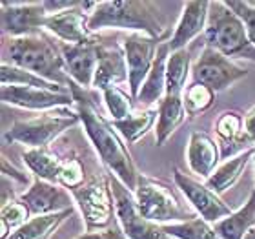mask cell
Wrapping results in <instances>:
<instances>
[{"mask_svg":"<svg viewBox=\"0 0 255 239\" xmlns=\"http://www.w3.org/2000/svg\"><path fill=\"white\" fill-rule=\"evenodd\" d=\"M0 97L5 104L27 108V110H57V108H68L75 102L73 91L59 93L51 90H40V88H29V86H2Z\"/></svg>","mask_w":255,"mask_h":239,"instance_id":"cell-13","label":"cell"},{"mask_svg":"<svg viewBox=\"0 0 255 239\" xmlns=\"http://www.w3.org/2000/svg\"><path fill=\"white\" fill-rule=\"evenodd\" d=\"M133 196L137 201L138 212L151 223H182L193 218L191 214L186 212V208H182L173 190L162 181L140 176Z\"/></svg>","mask_w":255,"mask_h":239,"instance_id":"cell-6","label":"cell"},{"mask_svg":"<svg viewBox=\"0 0 255 239\" xmlns=\"http://www.w3.org/2000/svg\"><path fill=\"white\" fill-rule=\"evenodd\" d=\"M245 132L252 143L255 144V106L245 115Z\"/></svg>","mask_w":255,"mask_h":239,"instance_id":"cell-37","label":"cell"},{"mask_svg":"<svg viewBox=\"0 0 255 239\" xmlns=\"http://www.w3.org/2000/svg\"><path fill=\"white\" fill-rule=\"evenodd\" d=\"M254 155H255V146H252V148L245 150V152L237 154L235 157L228 159L224 165H221L217 170L213 172L210 179L204 181L206 186L210 190H213L215 194L221 196L223 192H226L230 186H234L235 183H237V179L241 177L243 170L246 168V165L250 163V159Z\"/></svg>","mask_w":255,"mask_h":239,"instance_id":"cell-23","label":"cell"},{"mask_svg":"<svg viewBox=\"0 0 255 239\" xmlns=\"http://www.w3.org/2000/svg\"><path fill=\"white\" fill-rule=\"evenodd\" d=\"M243 128H245V117H241L237 112L221 113V117L215 122V130H217V135L221 137V143H223V146H224L223 154L230 148V144H232V146L239 144L241 150H248L246 146H248L252 141H250V137L246 135V132Z\"/></svg>","mask_w":255,"mask_h":239,"instance_id":"cell-26","label":"cell"},{"mask_svg":"<svg viewBox=\"0 0 255 239\" xmlns=\"http://www.w3.org/2000/svg\"><path fill=\"white\" fill-rule=\"evenodd\" d=\"M159 46L160 40L148 37L144 33H129L124 38L123 49L124 55H126L128 75H129L128 82H129V93H131L133 101L137 99L138 91H140L149 69L153 66Z\"/></svg>","mask_w":255,"mask_h":239,"instance_id":"cell-10","label":"cell"},{"mask_svg":"<svg viewBox=\"0 0 255 239\" xmlns=\"http://www.w3.org/2000/svg\"><path fill=\"white\" fill-rule=\"evenodd\" d=\"M59 185H62L68 190H75L84 185V166L79 159H66L62 161L59 174Z\"/></svg>","mask_w":255,"mask_h":239,"instance_id":"cell-34","label":"cell"},{"mask_svg":"<svg viewBox=\"0 0 255 239\" xmlns=\"http://www.w3.org/2000/svg\"><path fill=\"white\" fill-rule=\"evenodd\" d=\"M223 154L219 152L217 143L202 132H191L188 143L186 159L190 170L201 179H210L217 170V165Z\"/></svg>","mask_w":255,"mask_h":239,"instance_id":"cell-19","label":"cell"},{"mask_svg":"<svg viewBox=\"0 0 255 239\" xmlns=\"http://www.w3.org/2000/svg\"><path fill=\"white\" fill-rule=\"evenodd\" d=\"M208 13H210V2H204V0L186 2L184 9H182L181 20L175 27V33L168 40L171 51L184 49L197 35L206 31Z\"/></svg>","mask_w":255,"mask_h":239,"instance_id":"cell-18","label":"cell"},{"mask_svg":"<svg viewBox=\"0 0 255 239\" xmlns=\"http://www.w3.org/2000/svg\"><path fill=\"white\" fill-rule=\"evenodd\" d=\"M245 239H255V225L252 227L250 230H248V234L245 236Z\"/></svg>","mask_w":255,"mask_h":239,"instance_id":"cell-39","label":"cell"},{"mask_svg":"<svg viewBox=\"0 0 255 239\" xmlns=\"http://www.w3.org/2000/svg\"><path fill=\"white\" fill-rule=\"evenodd\" d=\"M173 179H175L177 186L181 188V192L186 196L188 201L193 205L199 218H202L208 223H219L226 219L228 216H232V208L221 199L219 194H215L213 190H210L206 186V183L193 179L191 176L181 172L179 168L173 170Z\"/></svg>","mask_w":255,"mask_h":239,"instance_id":"cell-11","label":"cell"},{"mask_svg":"<svg viewBox=\"0 0 255 239\" xmlns=\"http://www.w3.org/2000/svg\"><path fill=\"white\" fill-rule=\"evenodd\" d=\"M170 53L171 49L168 46V42H160L153 66L149 69L148 77H146L142 88H140L137 99H135L140 108L159 104L166 97V66H168Z\"/></svg>","mask_w":255,"mask_h":239,"instance_id":"cell-20","label":"cell"},{"mask_svg":"<svg viewBox=\"0 0 255 239\" xmlns=\"http://www.w3.org/2000/svg\"><path fill=\"white\" fill-rule=\"evenodd\" d=\"M157 115H159V110L149 108V110H142V112H138V113H133V115H129V117L124 119V121H115L113 126H115V130L123 135V139L128 144H133V143H137L142 135L148 133L149 128L153 126Z\"/></svg>","mask_w":255,"mask_h":239,"instance_id":"cell-29","label":"cell"},{"mask_svg":"<svg viewBox=\"0 0 255 239\" xmlns=\"http://www.w3.org/2000/svg\"><path fill=\"white\" fill-rule=\"evenodd\" d=\"M2 172H4V174H7V176H13L15 179L22 181V183H26V176H22L15 166H9V163H7V159H5V157L2 159Z\"/></svg>","mask_w":255,"mask_h":239,"instance_id":"cell-38","label":"cell"},{"mask_svg":"<svg viewBox=\"0 0 255 239\" xmlns=\"http://www.w3.org/2000/svg\"><path fill=\"white\" fill-rule=\"evenodd\" d=\"M71 91H73L80 122L84 124L86 133L91 139L97 154L101 155V161L110 170V174H113L126 186L128 190L135 194L140 174L135 168L131 155H129L128 148L124 146L123 139L119 137L113 122L106 121L104 115H101V112L97 110V106L91 102L90 97L84 95V91H82L80 86H77L73 82L71 84Z\"/></svg>","mask_w":255,"mask_h":239,"instance_id":"cell-1","label":"cell"},{"mask_svg":"<svg viewBox=\"0 0 255 239\" xmlns=\"http://www.w3.org/2000/svg\"><path fill=\"white\" fill-rule=\"evenodd\" d=\"M18 199L26 205L31 216H48V214L64 212L73 208L71 196L64 190L62 185L48 183L37 177L29 186V190L24 192Z\"/></svg>","mask_w":255,"mask_h":239,"instance_id":"cell-14","label":"cell"},{"mask_svg":"<svg viewBox=\"0 0 255 239\" xmlns=\"http://www.w3.org/2000/svg\"><path fill=\"white\" fill-rule=\"evenodd\" d=\"M88 24H90V16L86 13L82 2L71 9L48 15L44 18V27L66 44H84L93 40L95 37L91 35Z\"/></svg>","mask_w":255,"mask_h":239,"instance_id":"cell-15","label":"cell"},{"mask_svg":"<svg viewBox=\"0 0 255 239\" xmlns=\"http://www.w3.org/2000/svg\"><path fill=\"white\" fill-rule=\"evenodd\" d=\"M22 157H24L26 166L33 172V176L37 179L59 185V174L62 161L55 154H51L48 148H29L22 154Z\"/></svg>","mask_w":255,"mask_h":239,"instance_id":"cell-25","label":"cell"},{"mask_svg":"<svg viewBox=\"0 0 255 239\" xmlns=\"http://www.w3.org/2000/svg\"><path fill=\"white\" fill-rule=\"evenodd\" d=\"M208 46L226 57L250 59L255 62V46L248 38L246 27L226 2H210L206 24Z\"/></svg>","mask_w":255,"mask_h":239,"instance_id":"cell-4","label":"cell"},{"mask_svg":"<svg viewBox=\"0 0 255 239\" xmlns=\"http://www.w3.org/2000/svg\"><path fill=\"white\" fill-rule=\"evenodd\" d=\"M88 27L91 33L106 27L129 29L131 33H144L157 40H160L166 33L159 5L148 0L97 2V7L90 13Z\"/></svg>","mask_w":255,"mask_h":239,"instance_id":"cell-3","label":"cell"},{"mask_svg":"<svg viewBox=\"0 0 255 239\" xmlns=\"http://www.w3.org/2000/svg\"><path fill=\"white\" fill-rule=\"evenodd\" d=\"M255 225V190L250 194V199L243 207L228 216L226 219L213 225V229L221 239H245L248 230Z\"/></svg>","mask_w":255,"mask_h":239,"instance_id":"cell-22","label":"cell"},{"mask_svg":"<svg viewBox=\"0 0 255 239\" xmlns=\"http://www.w3.org/2000/svg\"><path fill=\"white\" fill-rule=\"evenodd\" d=\"M160 227L170 238L177 239H221L212 223H208L197 216H193L188 221H182V223H168L160 225Z\"/></svg>","mask_w":255,"mask_h":239,"instance_id":"cell-30","label":"cell"},{"mask_svg":"<svg viewBox=\"0 0 255 239\" xmlns=\"http://www.w3.org/2000/svg\"><path fill=\"white\" fill-rule=\"evenodd\" d=\"M79 239H128L123 232H115V230H104V232H88V234L80 236Z\"/></svg>","mask_w":255,"mask_h":239,"instance_id":"cell-36","label":"cell"},{"mask_svg":"<svg viewBox=\"0 0 255 239\" xmlns=\"http://www.w3.org/2000/svg\"><path fill=\"white\" fill-rule=\"evenodd\" d=\"M213 97H215V91H212L210 88H206V86L191 82L186 90H184V93H182L186 115L197 117V115L204 113L208 108L213 104Z\"/></svg>","mask_w":255,"mask_h":239,"instance_id":"cell-32","label":"cell"},{"mask_svg":"<svg viewBox=\"0 0 255 239\" xmlns=\"http://www.w3.org/2000/svg\"><path fill=\"white\" fill-rule=\"evenodd\" d=\"M69 192L75 203L79 205L88 232L110 227L115 214V199L110 186V177H95L90 183H84L82 186Z\"/></svg>","mask_w":255,"mask_h":239,"instance_id":"cell-7","label":"cell"},{"mask_svg":"<svg viewBox=\"0 0 255 239\" xmlns=\"http://www.w3.org/2000/svg\"><path fill=\"white\" fill-rule=\"evenodd\" d=\"M0 82H2V86H29V88L59 91V93H69L71 91V88H64V86L55 84V82H49V80L27 71V69L16 68V66H11V64H2Z\"/></svg>","mask_w":255,"mask_h":239,"instance_id":"cell-27","label":"cell"},{"mask_svg":"<svg viewBox=\"0 0 255 239\" xmlns=\"http://www.w3.org/2000/svg\"><path fill=\"white\" fill-rule=\"evenodd\" d=\"M184 117H186V108L182 95H166L159 102V121L155 128V139L159 146H162L171 137V133L181 126Z\"/></svg>","mask_w":255,"mask_h":239,"instance_id":"cell-21","label":"cell"},{"mask_svg":"<svg viewBox=\"0 0 255 239\" xmlns=\"http://www.w3.org/2000/svg\"><path fill=\"white\" fill-rule=\"evenodd\" d=\"M110 186L115 199V216L123 229V234L128 239H170L162 227L157 223H151L138 212L135 196L128 190L126 186L110 174Z\"/></svg>","mask_w":255,"mask_h":239,"instance_id":"cell-8","label":"cell"},{"mask_svg":"<svg viewBox=\"0 0 255 239\" xmlns=\"http://www.w3.org/2000/svg\"><path fill=\"white\" fill-rule=\"evenodd\" d=\"M2 64L27 69L64 88H71L73 84L62 53H59L57 46L42 33L31 37L5 38L2 44Z\"/></svg>","mask_w":255,"mask_h":239,"instance_id":"cell-2","label":"cell"},{"mask_svg":"<svg viewBox=\"0 0 255 239\" xmlns=\"http://www.w3.org/2000/svg\"><path fill=\"white\" fill-rule=\"evenodd\" d=\"M71 214L73 208L48 216H35L26 225H22L20 229H16L7 239H49Z\"/></svg>","mask_w":255,"mask_h":239,"instance_id":"cell-24","label":"cell"},{"mask_svg":"<svg viewBox=\"0 0 255 239\" xmlns=\"http://www.w3.org/2000/svg\"><path fill=\"white\" fill-rule=\"evenodd\" d=\"M99 38H93L84 44H62V57L68 68V73L75 84L80 88L93 86L99 62Z\"/></svg>","mask_w":255,"mask_h":239,"instance_id":"cell-16","label":"cell"},{"mask_svg":"<svg viewBox=\"0 0 255 239\" xmlns=\"http://www.w3.org/2000/svg\"><path fill=\"white\" fill-rule=\"evenodd\" d=\"M80 121L79 113L68 108L44 112L29 121H18L4 133L7 143H20L29 148H48L60 133Z\"/></svg>","mask_w":255,"mask_h":239,"instance_id":"cell-5","label":"cell"},{"mask_svg":"<svg viewBox=\"0 0 255 239\" xmlns=\"http://www.w3.org/2000/svg\"><path fill=\"white\" fill-rule=\"evenodd\" d=\"M104 102L108 106V112L112 115V122L124 121L129 115H133V97H129L126 91H123L119 86L104 90Z\"/></svg>","mask_w":255,"mask_h":239,"instance_id":"cell-33","label":"cell"},{"mask_svg":"<svg viewBox=\"0 0 255 239\" xmlns=\"http://www.w3.org/2000/svg\"><path fill=\"white\" fill-rule=\"evenodd\" d=\"M190 71V51L186 48L171 51L166 66V95H182Z\"/></svg>","mask_w":255,"mask_h":239,"instance_id":"cell-28","label":"cell"},{"mask_svg":"<svg viewBox=\"0 0 255 239\" xmlns=\"http://www.w3.org/2000/svg\"><path fill=\"white\" fill-rule=\"evenodd\" d=\"M29 210L20 199H9L2 203V239H7L16 229L29 221Z\"/></svg>","mask_w":255,"mask_h":239,"instance_id":"cell-31","label":"cell"},{"mask_svg":"<svg viewBox=\"0 0 255 239\" xmlns=\"http://www.w3.org/2000/svg\"><path fill=\"white\" fill-rule=\"evenodd\" d=\"M191 75H193V82L206 86L217 93L246 77L248 69L232 62L226 55H223L217 49L206 46L204 51L199 55L197 62L193 64Z\"/></svg>","mask_w":255,"mask_h":239,"instance_id":"cell-9","label":"cell"},{"mask_svg":"<svg viewBox=\"0 0 255 239\" xmlns=\"http://www.w3.org/2000/svg\"><path fill=\"white\" fill-rule=\"evenodd\" d=\"M226 5L243 20V24H245V27H246V33H248V38H250L252 44L255 46V4L254 2L228 0Z\"/></svg>","mask_w":255,"mask_h":239,"instance_id":"cell-35","label":"cell"},{"mask_svg":"<svg viewBox=\"0 0 255 239\" xmlns=\"http://www.w3.org/2000/svg\"><path fill=\"white\" fill-rule=\"evenodd\" d=\"M46 16L48 11L42 2H2V31L9 38L40 35V27H44Z\"/></svg>","mask_w":255,"mask_h":239,"instance_id":"cell-12","label":"cell"},{"mask_svg":"<svg viewBox=\"0 0 255 239\" xmlns=\"http://www.w3.org/2000/svg\"><path fill=\"white\" fill-rule=\"evenodd\" d=\"M97 53H99V62H97L93 88L104 91L128 80L129 75H128L126 55H124V49L121 46H115V44L104 46L99 42Z\"/></svg>","mask_w":255,"mask_h":239,"instance_id":"cell-17","label":"cell"}]
</instances>
